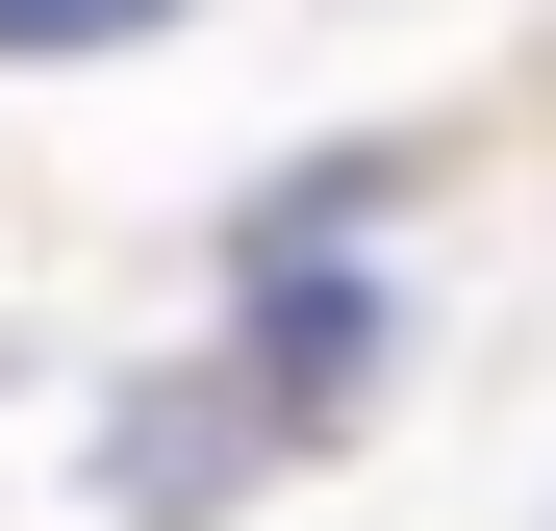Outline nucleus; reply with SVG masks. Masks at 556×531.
Listing matches in <instances>:
<instances>
[{
  "label": "nucleus",
  "instance_id": "nucleus-1",
  "mask_svg": "<svg viewBox=\"0 0 556 531\" xmlns=\"http://www.w3.org/2000/svg\"><path fill=\"white\" fill-rule=\"evenodd\" d=\"M380 279H329V253H253V405L278 430H354V380H380Z\"/></svg>",
  "mask_w": 556,
  "mask_h": 531
},
{
  "label": "nucleus",
  "instance_id": "nucleus-2",
  "mask_svg": "<svg viewBox=\"0 0 556 531\" xmlns=\"http://www.w3.org/2000/svg\"><path fill=\"white\" fill-rule=\"evenodd\" d=\"M253 481V380H127V430H102V506L127 531H203Z\"/></svg>",
  "mask_w": 556,
  "mask_h": 531
},
{
  "label": "nucleus",
  "instance_id": "nucleus-3",
  "mask_svg": "<svg viewBox=\"0 0 556 531\" xmlns=\"http://www.w3.org/2000/svg\"><path fill=\"white\" fill-rule=\"evenodd\" d=\"M152 0H0V51H127Z\"/></svg>",
  "mask_w": 556,
  "mask_h": 531
}]
</instances>
